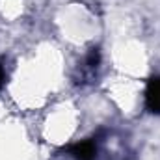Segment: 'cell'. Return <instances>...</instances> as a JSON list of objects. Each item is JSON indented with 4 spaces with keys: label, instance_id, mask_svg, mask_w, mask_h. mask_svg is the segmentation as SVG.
<instances>
[{
    "label": "cell",
    "instance_id": "cell-1",
    "mask_svg": "<svg viewBox=\"0 0 160 160\" xmlns=\"http://www.w3.org/2000/svg\"><path fill=\"white\" fill-rule=\"evenodd\" d=\"M69 153L77 160H95V157H97V143L93 140H84V142L75 143L69 149Z\"/></svg>",
    "mask_w": 160,
    "mask_h": 160
},
{
    "label": "cell",
    "instance_id": "cell-2",
    "mask_svg": "<svg viewBox=\"0 0 160 160\" xmlns=\"http://www.w3.org/2000/svg\"><path fill=\"white\" fill-rule=\"evenodd\" d=\"M145 104L153 114H160V77L149 82L145 91Z\"/></svg>",
    "mask_w": 160,
    "mask_h": 160
},
{
    "label": "cell",
    "instance_id": "cell-3",
    "mask_svg": "<svg viewBox=\"0 0 160 160\" xmlns=\"http://www.w3.org/2000/svg\"><path fill=\"white\" fill-rule=\"evenodd\" d=\"M4 80H6V73H4V67L0 65V88H2V84H4Z\"/></svg>",
    "mask_w": 160,
    "mask_h": 160
}]
</instances>
